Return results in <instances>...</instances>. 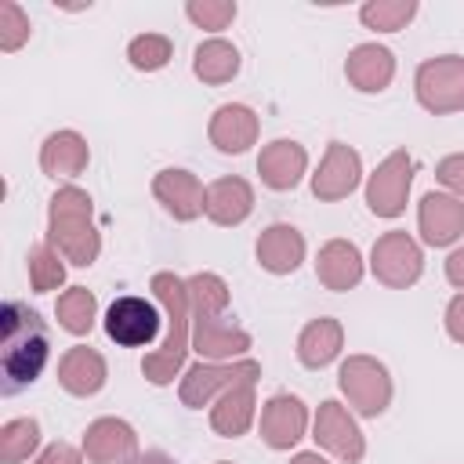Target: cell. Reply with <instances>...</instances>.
Masks as SVG:
<instances>
[{
  "label": "cell",
  "mask_w": 464,
  "mask_h": 464,
  "mask_svg": "<svg viewBox=\"0 0 464 464\" xmlns=\"http://www.w3.org/2000/svg\"><path fill=\"white\" fill-rule=\"evenodd\" d=\"M51 359V334L36 308L22 301H4L0 308V392L18 395L36 384Z\"/></svg>",
  "instance_id": "obj_1"
},
{
  "label": "cell",
  "mask_w": 464,
  "mask_h": 464,
  "mask_svg": "<svg viewBox=\"0 0 464 464\" xmlns=\"http://www.w3.org/2000/svg\"><path fill=\"white\" fill-rule=\"evenodd\" d=\"M149 290L156 297V304L163 308V319H167V337L156 352L145 355L141 362V373L149 384H170L181 366H185V352H188V323H192V308H188V290H185V279H178L174 272H156L149 279Z\"/></svg>",
  "instance_id": "obj_2"
},
{
  "label": "cell",
  "mask_w": 464,
  "mask_h": 464,
  "mask_svg": "<svg viewBox=\"0 0 464 464\" xmlns=\"http://www.w3.org/2000/svg\"><path fill=\"white\" fill-rule=\"evenodd\" d=\"M47 243L72 261L76 268H87L102 254V236L94 228V203L80 185H62L51 196L47 207Z\"/></svg>",
  "instance_id": "obj_3"
},
{
  "label": "cell",
  "mask_w": 464,
  "mask_h": 464,
  "mask_svg": "<svg viewBox=\"0 0 464 464\" xmlns=\"http://www.w3.org/2000/svg\"><path fill=\"white\" fill-rule=\"evenodd\" d=\"M257 377H261V362H254V359H232V362H207V359H199L196 366H188L181 373L178 395H181V402L188 410H203L218 395H225L228 388L257 384Z\"/></svg>",
  "instance_id": "obj_4"
},
{
  "label": "cell",
  "mask_w": 464,
  "mask_h": 464,
  "mask_svg": "<svg viewBox=\"0 0 464 464\" xmlns=\"http://www.w3.org/2000/svg\"><path fill=\"white\" fill-rule=\"evenodd\" d=\"M337 388L344 392L348 406L362 417H381L392 406V373L373 355H348L337 370Z\"/></svg>",
  "instance_id": "obj_5"
},
{
  "label": "cell",
  "mask_w": 464,
  "mask_h": 464,
  "mask_svg": "<svg viewBox=\"0 0 464 464\" xmlns=\"http://www.w3.org/2000/svg\"><path fill=\"white\" fill-rule=\"evenodd\" d=\"M413 91L420 109L431 116H450L464 109V58L460 54H439L417 65Z\"/></svg>",
  "instance_id": "obj_6"
},
{
  "label": "cell",
  "mask_w": 464,
  "mask_h": 464,
  "mask_svg": "<svg viewBox=\"0 0 464 464\" xmlns=\"http://www.w3.org/2000/svg\"><path fill=\"white\" fill-rule=\"evenodd\" d=\"M370 272L377 276V283H384L392 290H406L424 272V250L410 232L392 228V232L377 236V243L370 250Z\"/></svg>",
  "instance_id": "obj_7"
},
{
  "label": "cell",
  "mask_w": 464,
  "mask_h": 464,
  "mask_svg": "<svg viewBox=\"0 0 464 464\" xmlns=\"http://www.w3.org/2000/svg\"><path fill=\"white\" fill-rule=\"evenodd\" d=\"M410 185H413V156L406 149L388 152L377 163V170L366 178V207H370V214L399 218L406 210Z\"/></svg>",
  "instance_id": "obj_8"
},
{
  "label": "cell",
  "mask_w": 464,
  "mask_h": 464,
  "mask_svg": "<svg viewBox=\"0 0 464 464\" xmlns=\"http://www.w3.org/2000/svg\"><path fill=\"white\" fill-rule=\"evenodd\" d=\"M312 439L319 442V450H326L341 464H359L366 457V435L348 413V406H341L337 399L319 402L315 420H312Z\"/></svg>",
  "instance_id": "obj_9"
},
{
  "label": "cell",
  "mask_w": 464,
  "mask_h": 464,
  "mask_svg": "<svg viewBox=\"0 0 464 464\" xmlns=\"http://www.w3.org/2000/svg\"><path fill=\"white\" fill-rule=\"evenodd\" d=\"M160 304L156 301H145L138 294H127V297H116L102 319L105 326V337L116 341L120 348H141V344H152L156 334H160Z\"/></svg>",
  "instance_id": "obj_10"
},
{
  "label": "cell",
  "mask_w": 464,
  "mask_h": 464,
  "mask_svg": "<svg viewBox=\"0 0 464 464\" xmlns=\"http://www.w3.org/2000/svg\"><path fill=\"white\" fill-rule=\"evenodd\" d=\"M359 181H362V156L344 141H330L312 174V196L319 203H337L352 196Z\"/></svg>",
  "instance_id": "obj_11"
},
{
  "label": "cell",
  "mask_w": 464,
  "mask_h": 464,
  "mask_svg": "<svg viewBox=\"0 0 464 464\" xmlns=\"http://www.w3.org/2000/svg\"><path fill=\"white\" fill-rule=\"evenodd\" d=\"M257 428H261V439H265L268 450H279V453L294 450L304 439V431H308V406L297 395L279 392L268 402H261Z\"/></svg>",
  "instance_id": "obj_12"
},
{
  "label": "cell",
  "mask_w": 464,
  "mask_h": 464,
  "mask_svg": "<svg viewBox=\"0 0 464 464\" xmlns=\"http://www.w3.org/2000/svg\"><path fill=\"white\" fill-rule=\"evenodd\" d=\"M250 334L236 323H228L225 315H192V348L199 352V359L207 362H232V359H246L250 352Z\"/></svg>",
  "instance_id": "obj_13"
},
{
  "label": "cell",
  "mask_w": 464,
  "mask_h": 464,
  "mask_svg": "<svg viewBox=\"0 0 464 464\" xmlns=\"http://www.w3.org/2000/svg\"><path fill=\"white\" fill-rule=\"evenodd\" d=\"M417 228L428 246H453L464 236V199L450 192H424L417 207Z\"/></svg>",
  "instance_id": "obj_14"
},
{
  "label": "cell",
  "mask_w": 464,
  "mask_h": 464,
  "mask_svg": "<svg viewBox=\"0 0 464 464\" xmlns=\"http://www.w3.org/2000/svg\"><path fill=\"white\" fill-rule=\"evenodd\" d=\"M83 457L91 464H130L138 457V435L120 417H98L83 431Z\"/></svg>",
  "instance_id": "obj_15"
},
{
  "label": "cell",
  "mask_w": 464,
  "mask_h": 464,
  "mask_svg": "<svg viewBox=\"0 0 464 464\" xmlns=\"http://www.w3.org/2000/svg\"><path fill=\"white\" fill-rule=\"evenodd\" d=\"M261 134V120L250 105H239V102H228V105H218L214 116H210V127H207V138L218 152L225 156H239L246 152Z\"/></svg>",
  "instance_id": "obj_16"
},
{
  "label": "cell",
  "mask_w": 464,
  "mask_h": 464,
  "mask_svg": "<svg viewBox=\"0 0 464 464\" xmlns=\"http://www.w3.org/2000/svg\"><path fill=\"white\" fill-rule=\"evenodd\" d=\"M152 196L163 203V210L174 221H196L203 214V199L207 188L199 185V178L185 167H167L152 178Z\"/></svg>",
  "instance_id": "obj_17"
},
{
  "label": "cell",
  "mask_w": 464,
  "mask_h": 464,
  "mask_svg": "<svg viewBox=\"0 0 464 464\" xmlns=\"http://www.w3.org/2000/svg\"><path fill=\"white\" fill-rule=\"evenodd\" d=\"M257 174L272 192H290L308 174V152L294 138H276L257 156Z\"/></svg>",
  "instance_id": "obj_18"
},
{
  "label": "cell",
  "mask_w": 464,
  "mask_h": 464,
  "mask_svg": "<svg viewBox=\"0 0 464 464\" xmlns=\"http://www.w3.org/2000/svg\"><path fill=\"white\" fill-rule=\"evenodd\" d=\"M362 272H366V261L352 239H326L315 254V279L334 294L355 290L362 283Z\"/></svg>",
  "instance_id": "obj_19"
},
{
  "label": "cell",
  "mask_w": 464,
  "mask_h": 464,
  "mask_svg": "<svg viewBox=\"0 0 464 464\" xmlns=\"http://www.w3.org/2000/svg\"><path fill=\"white\" fill-rule=\"evenodd\" d=\"M254 210V188L246 178H236V174H225L218 181L207 185V199H203V214L221 225V228H236L250 218Z\"/></svg>",
  "instance_id": "obj_20"
},
{
  "label": "cell",
  "mask_w": 464,
  "mask_h": 464,
  "mask_svg": "<svg viewBox=\"0 0 464 464\" xmlns=\"http://www.w3.org/2000/svg\"><path fill=\"white\" fill-rule=\"evenodd\" d=\"M344 76L362 94H381L395 80V54L384 44H359L344 58Z\"/></svg>",
  "instance_id": "obj_21"
},
{
  "label": "cell",
  "mask_w": 464,
  "mask_h": 464,
  "mask_svg": "<svg viewBox=\"0 0 464 464\" xmlns=\"http://www.w3.org/2000/svg\"><path fill=\"white\" fill-rule=\"evenodd\" d=\"M257 265L265 268V272H272V276H290V272H297L301 268V261H304V236L294 228V225H286V221H276V225H268L261 236H257Z\"/></svg>",
  "instance_id": "obj_22"
},
{
  "label": "cell",
  "mask_w": 464,
  "mask_h": 464,
  "mask_svg": "<svg viewBox=\"0 0 464 464\" xmlns=\"http://www.w3.org/2000/svg\"><path fill=\"white\" fill-rule=\"evenodd\" d=\"M105 377H109V366H105L102 352H94L91 344H72L58 359V384L76 399L98 395L105 388Z\"/></svg>",
  "instance_id": "obj_23"
},
{
  "label": "cell",
  "mask_w": 464,
  "mask_h": 464,
  "mask_svg": "<svg viewBox=\"0 0 464 464\" xmlns=\"http://www.w3.org/2000/svg\"><path fill=\"white\" fill-rule=\"evenodd\" d=\"M91 163V149H87V138L76 134V130H54L44 138L40 145V170L47 178H76L83 174Z\"/></svg>",
  "instance_id": "obj_24"
},
{
  "label": "cell",
  "mask_w": 464,
  "mask_h": 464,
  "mask_svg": "<svg viewBox=\"0 0 464 464\" xmlns=\"http://www.w3.org/2000/svg\"><path fill=\"white\" fill-rule=\"evenodd\" d=\"M344 348V326L334 315H319L312 323H304V330L297 334V359L308 370H323L330 366Z\"/></svg>",
  "instance_id": "obj_25"
},
{
  "label": "cell",
  "mask_w": 464,
  "mask_h": 464,
  "mask_svg": "<svg viewBox=\"0 0 464 464\" xmlns=\"http://www.w3.org/2000/svg\"><path fill=\"white\" fill-rule=\"evenodd\" d=\"M257 417V395H254V384H239V388H228L225 395H218L210 402V428L221 435V439H239L250 431Z\"/></svg>",
  "instance_id": "obj_26"
},
{
  "label": "cell",
  "mask_w": 464,
  "mask_h": 464,
  "mask_svg": "<svg viewBox=\"0 0 464 464\" xmlns=\"http://www.w3.org/2000/svg\"><path fill=\"white\" fill-rule=\"evenodd\" d=\"M192 72H196V80H203L210 87L228 83L239 72V51H236V44H228L221 36L203 40L196 47V54H192Z\"/></svg>",
  "instance_id": "obj_27"
},
{
  "label": "cell",
  "mask_w": 464,
  "mask_h": 464,
  "mask_svg": "<svg viewBox=\"0 0 464 464\" xmlns=\"http://www.w3.org/2000/svg\"><path fill=\"white\" fill-rule=\"evenodd\" d=\"M54 315H58V326L69 330L72 337H83L94 330V319H98V301L87 286H69L58 294L54 301Z\"/></svg>",
  "instance_id": "obj_28"
},
{
  "label": "cell",
  "mask_w": 464,
  "mask_h": 464,
  "mask_svg": "<svg viewBox=\"0 0 464 464\" xmlns=\"http://www.w3.org/2000/svg\"><path fill=\"white\" fill-rule=\"evenodd\" d=\"M192 315H225L228 308V283L218 272H196L185 279Z\"/></svg>",
  "instance_id": "obj_29"
},
{
  "label": "cell",
  "mask_w": 464,
  "mask_h": 464,
  "mask_svg": "<svg viewBox=\"0 0 464 464\" xmlns=\"http://www.w3.org/2000/svg\"><path fill=\"white\" fill-rule=\"evenodd\" d=\"M40 446V420L36 417H14L0 428V464H22Z\"/></svg>",
  "instance_id": "obj_30"
},
{
  "label": "cell",
  "mask_w": 464,
  "mask_h": 464,
  "mask_svg": "<svg viewBox=\"0 0 464 464\" xmlns=\"http://www.w3.org/2000/svg\"><path fill=\"white\" fill-rule=\"evenodd\" d=\"M65 257L44 239V243H36V246H29V254H25V268H29V286L36 290V294H47V290H58L62 283H65V265H62Z\"/></svg>",
  "instance_id": "obj_31"
},
{
  "label": "cell",
  "mask_w": 464,
  "mask_h": 464,
  "mask_svg": "<svg viewBox=\"0 0 464 464\" xmlns=\"http://www.w3.org/2000/svg\"><path fill=\"white\" fill-rule=\"evenodd\" d=\"M413 14H417V0H370L359 7L362 25L377 33H399Z\"/></svg>",
  "instance_id": "obj_32"
},
{
  "label": "cell",
  "mask_w": 464,
  "mask_h": 464,
  "mask_svg": "<svg viewBox=\"0 0 464 464\" xmlns=\"http://www.w3.org/2000/svg\"><path fill=\"white\" fill-rule=\"evenodd\" d=\"M174 58V44L163 36V33H141L127 44V62L138 69V72H156L163 69L167 62Z\"/></svg>",
  "instance_id": "obj_33"
},
{
  "label": "cell",
  "mask_w": 464,
  "mask_h": 464,
  "mask_svg": "<svg viewBox=\"0 0 464 464\" xmlns=\"http://www.w3.org/2000/svg\"><path fill=\"white\" fill-rule=\"evenodd\" d=\"M185 14L192 25L207 29V33H221L236 18V0H188Z\"/></svg>",
  "instance_id": "obj_34"
},
{
  "label": "cell",
  "mask_w": 464,
  "mask_h": 464,
  "mask_svg": "<svg viewBox=\"0 0 464 464\" xmlns=\"http://www.w3.org/2000/svg\"><path fill=\"white\" fill-rule=\"evenodd\" d=\"M29 40V18L14 0L0 4V51H18Z\"/></svg>",
  "instance_id": "obj_35"
},
{
  "label": "cell",
  "mask_w": 464,
  "mask_h": 464,
  "mask_svg": "<svg viewBox=\"0 0 464 464\" xmlns=\"http://www.w3.org/2000/svg\"><path fill=\"white\" fill-rule=\"evenodd\" d=\"M435 181L442 188H450V196L464 199V152H453V156H442L435 163Z\"/></svg>",
  "instance_id": "obj_36"
},
{
  "label": "cell",
  "mask_w": 464,
  "mask_h": 464,
  "mask_svg": "<svg viewBox=\"0 0 464 464\" xmlns=\"http://www.w3.org/2000/svg\"><path fill=\"white\" fill-rule=\"evenodd\" d=\"M36 464H83V450H76L72 442H51L36 457Z\"/></svg>",
  "instance_id": "obj_37"
},
{
  "label": "cell",
  "mask_w": 464,
  "mask_h": 464,
  "mask_svg": "<svg viewBox=\"0 0 464 464\" xmlns=\"http://www.w3.org/2000/svg\"><path fill=\"white\" fill-rule=\"evenodd\" d=\"M442 323H446V334H450V337H453L457 344H464V290L450 297V304H446V315H442Z\"/></svg>",
  "instance_id": "obj_38"
},
{
  "label": "cell",
  "mask_w": 464,
  "mask_h": 464,
  "mask_svg": "<svg viewBox=\"0 0 464 464\" xmlns=\"http://www.w3.org/2000/svg\"><path fill=\"white\" fill-rule=\"evenodd\" d=\"M446 279H450V286L464 290V246H453L450 250V257H446Z\"/></svg>",
  "instance_id": "obj_39"
},
{
  "label": "cell",
  "mask_w": 464,
  "mask_h": 464,
  "mask_svg": "<svg viewBox=\"0 0 464 464\" xmlns=\"http://www.w3.org/2000/svg\"><path fill=\"white\" fill-rule=\"evenodd\" d=\"M130 464H178L170 453H163V450H145V453H138Z\"/></svg>",
  "instance_id": "obj_40"
},
{
  "label": "cell",
  "mask_w": 464,
  "mask_h": 464,
  "mask_svg": "<svg viewBox=\"0 0 464 464\" xmlns=\"http://www.w3.org/2000/svg\"><path fill=\"white\" fill-rule=\"evenodd\" d=\"M290 464H330L326 457H319V453H312V450H304V453H294V460Z\"/></svg>",
  "instance_id": "obj_41"
},
{
  "label": "cell",
  "mask_w": 464,
  "mask_h": 464,
  "mask_svg": "<svg viewBox=\"0 0 464 464\" xmlns=\"http://www.w3.org/2000/svg\"><path fill=\"white\" fill-rule=\"evenodd\" d=\"M214 464H232V460H214Z\"/></svg>",
  "instance_id": "obj_42"
}]
</instances>
